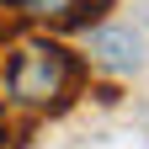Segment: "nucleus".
I'll return each mask as SVG.
<instances>
[{
  "mask_svg": "<svg viewBox=\"0 0 149 149\" xmlns=\"http://www.w3.org/2000/svg\"><path fill=\"white\" fill-rule=\"evenodd\" d=\"M80 85V59L53 37H22L6 59V96L27 112H59Z\"/></svg>",
  "mask_w": 149,
  "mask_h": 149,
  "instance_id": "nucleus-1",
  "label": "nucleus"
},
{
  "mask_svg": "<svg viewBox=\"0 0 149 149\" xmlns=\"http://www.w3.org/2000/svg\"><path fill=\"white\" fill-rule=\"evenodd\" d=\"M11 11L32 16V22H59V27H91L101 22V11L112 0H6Z\"/></svg>",
  "mask_w": 149,
  "mask_h": 149,
  "instance_id": "nucleus-2",
  "label": "nucleus"
},
{
  "mask_svg": "<svg viewBox=\"0 0 149 149\" xmlns=\"http://www.w3.org/2000/svg\"><path fill=\"white\" fill-rule=\"evenodd\" d=\"M96 53L112 69H139V37L133 32H101L96 37Z\"/></svg>",
  "mask_w": 149,
  "mask_h": 149,
  "instance_id": "nucleus-3",
  "label": "nucleus"
}]
</instances>
